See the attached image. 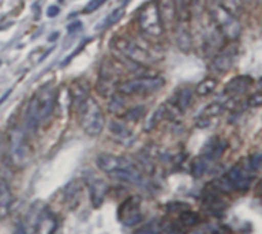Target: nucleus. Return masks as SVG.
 Masks as SVG:
<instances>
[{
    "label": "nucleus",
    "instance_id": "nucleus-28",
    "mask_svg": "<svg viewBox=\"0 0 262 234\" xmlns=\"http://www.w3.org/2000/svg\"><path fill=\"white\" fill-rule=\"evenodd\" d=\"M218 3H221L224 8H227L229 11L235 12L239 8V0H216Z\"/></svg>",
    "mask_w": 262,
    "mask_h": 234
},
{
    "label": "nucleus",
    "instance_id": "nucleus-19",
    "mask_svg": "<svg viewBox=\"0 0 262 234\" xmlns=\"http://www.w3.org/2000/svg\"><path fill=\"white\" fill-rule=\"evenodd\" d=\"M109 129H111L112 135H115V136L120 138V139H127V138L132 136L130 130H129L123 123H120V121H112V123L109 124Z\"/></svg>",
    "mask_w": 262,
    "mask_h": 234
},
{
    "label": "nucleus",
    "instance_id": "nucleus-3",
    "mask_svg": "<svg viewBox=\"0 0 262 234\" xmlns=\"http://www.w3.org/2000/svg\"><path fill=\"white\" fill-rule=\"evenodd\" d=\"M207 8H209V14L212 17V21L215 23V26L218 28V31L224 37L235 40L241 35V31H243L241 23L232 11L224 8L216 0H212Z\"/></svg>",
    "mask_w": 262,
    "mask_h": 234
},
{
    "label": "nucleus",
    "instance_id": "nucleus-23",
    "mask_svg": "<svg viewBox=\"0 0 262 234\" xmlns=\"http://www.w3.org/2000/svg\"><path fill=\"white\" fill-rule=\"evenodd\" d=\"M135 234H160V225H158V221L149 222L147 225H144L140 231H137Z\"/></svg>",
    "mask_w": 262,
    "mask_h": 234
},
{
    "label": "nucleus",
    "instance_id": "nucleus-16",
    "mask_svg": "<svg viewBox=\"0 0 262 234\" xmlns=\"http://www.w3.org/2000/svg\"><path fill=\"white\" fill-rule=\"evenodd\" d=\"M252 84V78L250 77H236L233 80H230L226 86V92L227 93H233V95H238V93H243L246 92Z\"/></svg>",
    "mask_w": 262,
    "mask_h": 234
},
{
    "label": "nucleus",
    "instance_id": "nucleus-8",
    "mask_svg": "<svg viewBox=\"0 0 262 234\" xmlns=\"http://www.w3.org/2000/svg\"><path fill=\"white\" fill-rule=\"evenodd\" d=\"M140 207H141V199L138 196L129 198L118 208V221L123 222V225H126V227L137 225L143 219Z\"/></svg>",
    "mask_w": 262,
    "mask_h": 234
},
{
    "label": "nucleus",
    "instance_id": "nucleus-13",
    "mask_svg": "<svg viewBox=\"0 0 262 234\" xmlns=\"http://www.w3.org/2000/svg\"><path fill=\"white\" fill-rule=\"evenodd\" d=\"M40 126V116H38V109H37V101L35 97L31 98L25 109V130L34 133Z\"/></svg>",
    "mask_w": 262,
    "mask_h": 234
},
{
    "label": "nucleus",
    "instance_id": "nucleus-17",
    "mask_svg": "<svg viewBox=\"0 0 262 234\" xmlns=\"http://www.w3.org/2000/svg\"><path fill=\"white\" fill-rule=\"evenodd\" d=\"M196 224H200V215H198V213H193V212H190L189 208L180 213L178 225H180V227H183V228H184V231H186L187 228H190V227L196 225Z\"/></svg>",
    "mask_w": 262,
    "mask_h": 234
},
{
    "label": "nucleus",
    "instance_id": "nucleus-9",
    "mask_svg": "<svg viewBox=\"0 0 262 234\" xmlns=\"http://www.w3.org/2000/svg\"><path fill=\"white\" fill-rule=\"evenodd\" d=\"M35 101H37L40 123L49 120L52 112H54V107H55V92H54V89L51 86L41 87V90L35 95Z\"/></svg>",
    "mask_w": 262,
    "mask_h": 234
},
{
    "label": "nucleus",
    "instance_id": "nucleus-5",
    "mask_svg": "<svg viewBox=\"0 0 262 234\" xmlns=\"http://www.w3.org/2000/svg\"><path fill=\"white\" fill-rule=\"evenodd\" d=\"M115 49L123 54L126 58H129L134 63L138 64H152L154 61H157L158 58L152 57V54L141 44H138V41L132 40V38H117L114 40Z\"/></svg>",
    "mask_w": 262,
    "mask_h": 234
},
{
    "label": "nucleus",
    "instance_id": "nucleus-11",
    "mask_svg": "<svg viewBox=\"0 0 262 234\" xmlns=\"http://www.w3.org/2000/svg\"><path fill=\"white\" fill-rule=\"evenodd\" d=\"M227 184L232 187V190H241V192H247L250 184H252V176L247 175V172L239 167L235 166L229 170L227 176H226Z\"/></svg>",
    "mask_w": 262,
    "mask_h": 234
},
{
    "label": "nucleus",
    "instance_id": "nucleus-15",
    "mask_svg": "<svg viewBox=\"0 0 262 234\" xmlns=\"http://www.w3.org/2000/svg\"><path fill=\"white\" fill-rule=\"evenodd\" d=\"M226 149H227V141L220 139V138L212 139L204 150V158H207L209 161H218L226 152Z\"/></svg>",
    "mask_w": 262,
    "mask_h": 234
},
{
    "label": "nucleus",
    "instance_id": "nucleus-1",
    "mask_svg": "<svg viewBox=\"0 0 262 234\" xmlns=\"http://www.w3.org/2000/svg\"><path fill=\"white\" fill-rule=\"evenodd\" d=\"M97 166L101 172L109 175L114 179L124 181L127 184L138 185L143 182V175L141 172L126 158L109 155V153H101L97 158Z\"/></svg>",
    "mask_w": 262,
    "mask_h": 234
},
{
    "label": "nucleus",
    "instance_id": "nucleus-25",
    "mask_svg": "<svg viewBox=\"0 0 262 234\" xmlns=\"http://www.w3.org/2000/svg\"><path fill=\"white\" fill-rule=\"evenodd\" d=\"M123 12H124V11H123V8H118V9H115V11H114V12H112V14L107 17V20H106V26H112L115 21H118V20L123 17Z\"/></svg>",
    "mask_w": 262,
    "mask_h": 234
},
{
    "label": "nucleus",
    "instance_id": "nucleus-30",
    "mask_svg": "<svg viewBox=\"0 0 262 234\" xmlns=\"http://www.w3.org/2000/svg\"><path fill=\"white\" fill-rule=\"evenodd\" d=\"M249 103H250L252 106H259V104H261V95H259V93H255L253 97H250Z\"/></svg>",
    "mask_w": 262,
    "mask_h": 234
},
{
    "label": "nucleus",
    "instance_id": "nucleus-27",
    "mask_svg": "<svg viewBox=\"0 0 262 234\" xmlns=\"http://www.w3.org/2000/svg\"><path fill=\"white\" fill-rule=\"evenodd\" d=\"M106 2H107V0H91V2L86 5L84 12H94V11H97L100 6H103Z\"/></svg>",
    "mask_w": 262,
    "mask_h": 234
},
{
    "label": "nucleus",
    "instance_id": "nucleus-6",
    "mask_svg": "<svg viewBox=\"0 0 262 234\" xmlns=\"http://www.w3.org/2000/svg\"><path fill=\"white\" fill-rule=\"evenodd\" d=\"M138 25L141 31L150 37H160L163 34V21L157 2L147 3L141 8L138 12Z\"/></svg>",
    "mask_w": 262,
    "mask_h": 234
},
{
    "label": "nucleus",
    "instance_id": "nucleus-7",
    "mask_svg": "<svg viewBox=\"0 0 262 234\" xmlns=\"http://www.w3.org/2000/svg\"><path fill=\"white\" fill-rule=\"evenodd\" d=\"M9 153H11L12 162L17 167H23L29 159V147H28V141H26V132L18 126L12 127V130L9 133Z\"/></svg>",
    "mask_w": 262,
    "mask_h": 234
},
{
    "label": "nucleus",
    "instance_id": "nucleus-29",
    "mask_svg": "<svg viewBox=\"0 0 262 234\" xmlns=\"http://www.w3.org/2000/svg\"><path fill=\"white\" fill-rule=\"evenodd\" d=\"M143 113H144V109L137 107V109L127 110V112H126V118H127V120H134V121H137V120H140V116H141Z\"/></svg>",
    "mask_w": 262,
    "mask_h": 234
},
{
    "label": "nucleus",
    "instance_id": "nucleus-20",
    "mask_svg": "<svg viewBox=\"0 0 262 234\" xmlns=\"http://www.w3.org/2000/svg\"><path fill=\"white\" fill-rule=\"evenodd\" d=\"M215 89H216V80H213V78H206V80H203V81L198 84L196 93L201 95V97H206V95L212 93Z\"/></svg>",
    "mask_w": 262,
    "mask_h": 234
},
{
    "label": "nucleus",
    "instance_id": "nucleus-10",
    "mask_svg": "<svg viewBox=\"0 0 262 234\" xmlns=\"http://www.w3.org/2000/svg\"><path fill=\"white\" fill-rule=\"evenodd\" d=\"M236 57H238V48L235 44H230L215 55L212 61V69L218 74H224L233 67Z\"/></svg>",
    "mask_w": 262,
    "mask_h": 234
},
{
    "label": "nucleus",
    "instance_id": "nucleus-24",
    "mask_svg": "<svg viewBox=\"0 0 262 234\" xmlns=\"http://www.w3.org/2000/svg\"><path fill=\"white\" fill-rule=\"evenodd\" d=\"M261 153H253V155H250V158H249V169L250 170H253V172H256V170H259V167H261Z\"/></svg>",
    "mask_w": 262,
    "mask_h": 234
},
{
    "label": "nucleus",
    "instance_id": "nucleus-2",
    "mask_svg": "<svg viewBox=\"0 0 262 234\" xmlns=\"http://www.w3.org/2000/svg\"><path fill=\"white\" fill-rule=\"evenodd\" d=\"M78 120L81 129L89 135V136H98L103 129H104V115L98 103L86 97L80 104H78Z\"/></svg>",
    "mask_w": 262,
    "mask_h": 234
},
{
    "label": "nucleus",
    "instance_id": "nucleus-4",
    "mask_svg": "<svg viewBox=\"0 0 262 234\" xmlns=\"http://www.w3.org/2000/svg\"><path fill=\"white\" fill-rule=\"evenodd\" d=\"M166 84L163 77H140L134 80H124L118 84V92L123 95H150L158 92Z\"/></svg>",
    "mask_w": 262,
    "mask_h": 234
},
{
    "label": "nucleus",
    "instance_id": "nucleus-21",
    "mask_svg": "<svg viewBox=\"0 0 262 234\" xmlns=\"http://www.w3.org/2000/svg\"><path fill=\"white\" fill-rule=\"evenodd\" d=\"M11 205V192L6 182H0V210L6 212Z\"/></svg>",
    "mask_w": 262,
    "mask_h": 234
},
{
    "label": "nucleus",
    "instance_id": "nucleus-31",
    "mask_svg": "<svg viewBox=\"0 0 262 234\" xmlns=\"http://www.w3.org/2000/svg\"><path fill=\"white\" fill-rule=\"evenodd\" d=\"M58 12H60L58 6H51V8L48 9V15H49V17H52V15H57Z\"/></svg>",
    "mask_w": 262,
    "mask_h": 234
},
{
    "label": "nucleus",
    "instance_id": "nucleus-26",
    "mask_svg": "<svg viewBox=\"0 0 262 234\" xmlns=\"http://www.w3.org/2000/svg\"><path fill=\"white\" fill-rule=\"evenodd\" d=\"M187 208H189V205H186V204H177V202H170V204L166 205V210H167L169 213H173V212L181 213V212H184V210H187Z\"/></svg>",
    "mask_w": 262,
    "mask_h": 234
},
{
    "label": "nucleus",
    "instance_id": "nucleus-12",
    "mask_svg": "<svg viewBox=\"0 0 262 234\" xmlns=\"http://www.w3.org/2000/svg\"><path fill=\"white\" fill-rule=\"evenodd\" d=\"M106 192H107V184L98 176H92L89 181V195H91V202L95 208H98L103 204Z\"/></svg>",
    "mask_w": 262,
    "mask_h": 234
},
{
    "label": "nucleus",
    "instance_id": "nucleus-18",
    "mask_svg": "<svg viewBox=\"0 0 262 234\" xmlns=\"http://www.w3.org/2000/svg\"><path fill=\"white\" fill-rule=\"evenodd\" d=\"M175 100H177V107L184 112L186 109H189V106L192 103V90L187 87L178 90V93L175 95Z\"/></svg>",
    "mask_w": 262,
    "mask_h": 234
},
{
    "label": "nucleus",
    "instance_id": "nucleus-22",
    "mask_svg": "<svg viewBox=\"0 0 262 234\" xmlns=\"http://www.w3.org/2000/svg\"><path fill=\"white\" fill-rule=\"evenodd\" d=\"M206 169H207L206 161L201 159V158H198V159H195L193 164H192V175H193L195 178H200V176H203V175L206 173Z\"/></svg>",
    "mask_w": 262,
    "mask_h": 234
},
{
    "label": "nucleus",
    "instance_id": "nucleus-32",
    "mask_svg": "<svg viewBox=\"0 0 262 234\" xmlns=\"http://www.w3.org/2000/svg\"><path fill=\"white\" fill-rule=\"evenodd\" d=\"M14 234H26V230H25V227H23V225H17L15 233Z\"/></svg>",
    "mask_w": 262,
    "mask_h": 234
},
{
    "label": "nucleus",
    "instance_id": "nucleus-14",
    "mask_svg": "<svg viewBox=\"0 0 262 234\" xmlns=\"http://www.w3.org/2000/svg\"><path fill=\"white\" fill-rule=\"evenodd\" d=\"M160 2L163 3L161 6H158V11H160L163 25H164V26H169V28L177 26L178 14H177L175 2H173V0H160Z\"/></svg>",
    "mask_w": 262,
    "mask_h": 234
}]
</instances>
